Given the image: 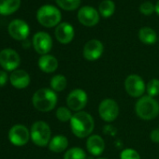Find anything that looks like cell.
Returning <instances> with one entry per match:
<instances>
[{"instance_id":"cell-7","label":"cell","mask_w":159,"mask_h":159,"mask_svg":"<svg viewBox=\"0 0 159 159\" xmlns=\"http://www.w3.org/2000/svg\"><path fill=\"white\" fill-rule=\"evenodd\" d=\"M119 106L117 102L111 98L103 99L98 106V113L100 118L106 123H112L119 115Z\"/></svg>"},{"instance_id":"cell-33","label":"cell","mask_w":159,"mask_h":159,"mask_svg":"<svg viewBox=\"0 0 159 159\" xmlns=\"http://www.w3.org/2000/svg\"><path fill=\"white\" fill-rule=\"evenodd\" d=\"M98 159H107V158H98Z\"/></svg>"},{"instance_id":"cell-2","label":"cell","mask_w":159,"mask_h":159,"mask_svg":"<svg viewBox=\"0 0 159 159\" xmlns=\"http://www.w3.org/2000/svg\"><path fill=\"white\" fill-rule=\"evenodd\" d=\"M34 108L42 112L52 111L57 104V95L50 88H41L35 92L32 98Z\"/></svg>"},{"instance_id":"cell-15","label":"cell","mask_w":159,"mask_h":159,"mask_svg":"<svg viewBox=\"0 0 159 159\" xmlns=\"http://www.w3.org/2000/svg\"><path fill=\"white\" fill-rule=\"evenodd\" d=\"M10 82L16 89L26 88L31 82L29 74L24 69H16L10 76Z\"/></svg>"},{"instance_id":"cell-25","label":"cell","mask_w":159,"mask_h":159,"mask_svg":"<svg viewBox=\"0 0 159 159\" xmlns=\"http://www.w3.org/2000/svg\"><path fill=\"white\" fill-rule=\"evenodd\" d=\"M55 1L57 5L65 11H74L81 4V0H55Z\"/></svg>"},{"instance_id":"cell-14","label":"cell","mask_w":159,"mask_h":159,"mask_svg":"<svg viewBox=\"0 0 159 159\" xmlns=\"http://www.w3.org/2000/svg\"><path fill=\"white\" fill-rule=\"evenodd\" d=\"M78 19L82 25L91 27L99 22V14L98 11L90 6H84L78 12Z\"/></svg>"},{"instance_id":"cell-12","label":"cell","mask_w":159,"mask_h":159,"mask_svg":"<svg viewBox=\"0 0 159 159\" xmlns=\"http://www.w3.org/2000/svg\"><path fill=\"white\" fill-rule=\"evenodd\" d=\"M8 31L10 36L16 40H25L29 36V25L23 20L16 19L10 23Z\"/></svg>"},{"instance_id":"cell-24","label":"cell","mask_w":159,"mask_h":159,"mask_svg":"<svg viewBox=\"0 0 159 159\" xmlns=\"http://www.w3.org/2000/svg\"><path fill=\"white\" fill-rule=\"evenodd\" d=\"M64 159H86V153L82 148L73 147L65 152Z\"/></svg>"},{"instance_id":"cell-20","label":"cell","mask_w":159,"mask_h":159,"mask_svg":"<svg viewBox=\"0 0 159 159\" xmlns=\"http://www.w3.org/2000/svg\"><path fill=\"white\" fill-rule=\"evenodd\" d=\"M21 6V0H0V14L11 15L16 12Z\"/></svg>"},{"instance_id":"cell-23","label":"cell","mask_w":159,"mask_h":159,"mask_svg":"<svg viewBox=\"0 0 159 159\" xmlns=\"http://www.w3.org/2000/svg\"><path fill=\"white\" fill-rule=\"evenodd\" d=\"M98 11H99V13L103 17H105V18L111 17L114 13L115 4L113 1H111V0H103L99 5Z\"/></svg>"},{"instance_id":"cell-29","label":"cell","mask_w":159,"mask_h":159,"mask_svg":"<svg viewBox=\"0 0 159 159\" xmlns=\"http://www.w3.org/2000/svg\"><path fill=\"white\" fill-rule=\"evenodd\" d=\"M139 11L144 15H151L155 11V6H153L151 2H144L140 5Z\"/></svg>"},{"instance_id":"cell-27","label":"cell","mask_w":159,"mask_h":159,"mask_svg":"<svg viewBox=\"0 0 159 159\" xmlns=\"http://www.w3.org/2000/svg\"><path fill=\"white\" fill-rule=\"evenodd\" d=\"M146 92L147 96L154 98L159 95V80L158 79H152L146 85Z\"/></svg>"},{"instance_id":"cell-26","label":"cell","mask_w":159,"mask_h":159,"mask_svg":"<svg viewBox=\"0 0 159 159\" xmlns=\"http://www.w3.org/2000/svg\"><path fill=\"white\" fill-rule=\"evenodd\" d=\"M55 115L60 122L66 123V122H70L73 114L71 113V111L67 107H59L56 111Z\"/></svg>"},{"instance_id":"cell-30","label":"cell","mask_w":159,"mask_h":159,"mask_svg":"<svg viewBox=\"0 0 159 159\" xmlns=\"http://www.w3.org/2000/svg\"><path fill=\"white\" fill-rule=\"evenodd\" d=\"M9 76L5 70H0V87H3L7 84Z\"/></svg>"},{"instance_id":"cell-19","label":"cell","mask_w":159,"mask_h":159,"mask_svg":"<svg viewBox=\"0 0 159 159\" xmlns=\"http://www.w3.org/2000/svg\"><path fill=\"white\" fill-rule=\"evenodd\" d=\"M48 146L52 152H62L68 147V139L64 135H56L52 138Z\"/></svg>"},{"instance_id":"cell-1","label":"cell","mask_w":159,"mask_h":159,"mask_svg":"<svg viewBox=\"0 0 159 159\" xmlns=\"http://www.w3.org/2000/svg\"><path fill=\"white\" fill-rule=\"evenodd\" d=\"M69 123L72 133L79 139H84L91 136L95 127L93 116L83 111L74 113Z\"/></svg>"},{"instance_id":"cell-28","label":"cell","mask_w":159,"mask_h":159,"mask_svg":"<svg viewBox=\"0 0 159 159\" xmlns=\"http://www.w3.org/2000/svg\"><path fill=\"white\" fill-rule=\"evenodd\" d=\"M120 159H140V155L136 150L132 148H127L121 152Z\"/></svg>"},{"instance_id":"cell-18","label":"cell","mask_w":159,"mask_h":159,"mask_svg":"<svg viewBox=\"0 0 159 159\" xmlns=\"http://www.w3.org/2000/svg\"><path fill=\"white\" fill-rule=\"evenodd\" d=\"M38 65L41 71L45 73H52L58 67V61L53 55L45 54L39 57Z\"/></svg>"},{"instance_id":"cell-5","label":"cell","mask_w":159,"mask_h":159,"mask_svg":"<svg viewBox=\"0 0 159 159\" xmlns=\"http://www.w3.org/2000/svg\"><path fill=\"white\" fill-rule=\"evenodd\" d=\"M62 15L59 10L51 5H44L40 7L37 12L38 22L48 28L56 26L60 24Z\"/></svg>"},{"instance_id":"cell-8","label":"cell","mask_w":159,"mask_h":159,"mask_svg":"<svg viewBox=\"0 0 159 159\" xmlns=\"http://www.w3.org/2000/svg\"><path fill=\"white\" fill-rule=\"evenodd\" d=\"M88 101L87 94L83 89H74L72 90L66 98V106L70 111L76 112L82 111Z\"/></svg>"},{"instance_id":"cell-13","label":"cell","mask_w":159,"mask_h":159,"mask_svg":"<svg viewBox=\"0 0 159 159\" xmlns=\"http://www.w3.org/2000/svg\"><path fill=\"white\" fill-rule=\"evenodd\" d=\"M104 52V46L101 41L98 39H91L87 41L84 47L83 54L87 61H96L99 59Z\"/></svg>"},{"instance_id":"cell-6","label":"cell","mask_w":159,"mask_h":159,"mask_svg":"<svg viewBox=\"0 0 159 159\" xmlns=\"http://www.w3.org/2000/svg\"><path fill=\"white\" fill-rule=\"evenodd\" d=\"M125 89L130 97L139 98L143 97V94L146 91V85L140 76L137 74H131L125 79Z\"/></svg>"},{"instance_id":"cell-9","label":"cell","mask_w":159,"mask_h":159,"mask_svg":"<svg viewBox=\"0 0 159 159\" xmlns=\"http://www.w3.org/2000/svg\"><path fill=\"white\" fill-rule=\"evenodd\" d=\"M21 64L19 53L12 49H4L0 52V66L7 71L16 70Z\"/></svg>"},{"instance_id":"cell-11","label":"cell","mask_w":159,"mask_h":159,"mask_svg":"<svg viewBox=\"0 0 159 159\" xmlns=\"http://www.w3.org/2000/svg\"><path fill=\"white\" fill-rule=\"evenodd\" d=\"M33 47L35 51L41 54L45 55L52 48V39L51 36L46 32H38L33 37Z\"/></svg>"},{"instance_id":"cell-22","label":"cell","mask_w":159,"mask_h":159,"mask_svg":"<svg viewBox=\"0 0 159 159\" xmlns=\"http://www.w3.org/2000/svg\"><path fill=\"white\" fill-rule=\"evenodd\" d=\"M50 85H51V89L53 90L55 93L56 92H62L66 89V87L67 85L66 78L62 74L54 75L51 79Z\"/></svg>"},{"instance_id":"cell-3","label":"cell","mask_w":159,"mask_h":159,"mask_svg":"<svg viewBox=\"0 0 159 159\" xmlns=\"http://www.w3.org/2000/svg\"><path fill=\"white\" fill-rule=\"evenodd\" d=\"M135 111L142 120H152L159 115V103L152 97L143 96L136 102Z\"/></svg>"},{"instance_id":"cell-10","label":"cell","mask_w":159,"mask_h":159,"mask_svg":"<svg viewBox=\"0 0 159 159\" xmlns=\"http://www.w3.org/2000/svg\"><path fill=\"white\" fill-rule=\"evenodd\" d=\"M30 139V132L24 125H15L9 131V139L14 146H25Z\"/></svg>"},{"instance_id":"cell-32","label":"cell","mask_w":159,"mask_h":159,"mask_svg":"<svg viewBox=\"0 0 159 159\" xmlns=\"http://www.w3.org/2000/svg\"><path fill=\"white\" fill-rule=\"evenodd\" d=\"M155 12L157 13V15H159V0L155 4Z\"/></svg>"},{"instance_id":"cell-21","label":"cell","mask_w":159,"mask_h":159,"mask_svg":"<svg viewBox=\"0 0 159 159\" xmlns=\"http://www.w3.org/2000/svg\"><path fill=\"white\" fill-rule=\"evenodd\" d=\"M139 40L147 45H152L157 41V34L150 27H142L139 32Z\"/></svg>"},{"instance_id":"cell-4","label":"cell","mask_w":159,"mask_h":159,"mask_svg":"<svg viewBox=\"0 0 159 159\" xmlns=\"http://www.w3.org/2000/svg\"><path fill=\"white\" fill-rule=\"evenodd\" d=\"M52 131L47 123L44 121L35 122L30 130V138L33 143L39 147H45L49 145L52 139Z\"/></svg>"},{"instance_id":"cell-16","label":"cell","mask_w":159,"mask_h":159,"mask_svg":"<svg viewBox=\"0 0 159 159\" xmlns=\"http://www.w3.org/2000/svg\"><path fill=\"white\" fill-rule=\"evenodd\" d=\"M55 38L62 44H68L74 38V28L68 23H61L55 28Z\"/></svg>"},{"instance_id":"cell-17","label":"cell","mask_w":159,"mask_h":159,"mask_svg":"<svg viewBox=\"0 0 159 159\" xmlns=\"http://www.w3.org/2000/svg\"><path fill=\"white\" fill-rule=\"evenodd\" d=\"M105 141L98 135H91L88 137L86 141L87 151L94 156H99L105 150Z\"/></svg>"},{"instance_id":"cell-31","label":"cell","mask_w":159,"mask_h":159,"mask_svg":"<svg viewBox=\"0 0 159 159\" xmlns=\"http://www.w3.org/2000/svg\"><path fill=\"white\" fill-rule=\"evenodd\" d=\"M150 139L154 143H159V128H155L151 131Z\"/></svg>"}]
</instances>
